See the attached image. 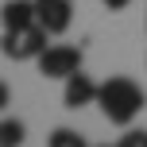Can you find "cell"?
<instances>
[{
    "mask_svg": "<svg viewBox=\"0 0 147 147\" xmlns=\"http://www.w3.org/2000/svg\"><path fill=\"white\" fill-rule=\"evenodd\" d=\"M132 4V0H105V8H109V12H120V8H128Z\"/></svg>",
    "mask_w": 147,
    "mask_h": 147,
    "instance_id": "cell-11",
    "label": "cell"
},
{
    "mask_svg": "<svg viewBox=\"0 0 147 147\" xmlns=\"http://www.w3.org/2000/svg\"><path fill=\"white\" fill-rule=\"evenodd\" d=\"M101 147H109V143H101ZM116 147H120V143H116Z\"/></svg>",
    "mask_w": 147,
    "mask_h": 147,
    "instance_id": "cell-12",
    "label": "cell"
},
{
    "mask_svg": "<svg viewBox=\"0 0 147 147\" xmlns=\"http://www.w3.org/2000/svg\"><path fill=\"white\" fill-rule=\"evenodd\" d=\"M27 140V128H23V120H0V147H23Z\"/></svg>",
    "mask_w": 147,
    "mask_h": 147,
    "instance_id": "cell-7",
    "label": "cell"
},
{
    "mask_svg": "<svg viewBox=\"0 0 147 147\" xmlns=\"http://www.w3.org/2000/svg\"><path fill=\"white\" fill-rule=\"evenodd\" d=\"M8 105H12V89H8V85H4V81H0V112H4V109H8Z\"/></svg>",
    "mask_w": 147,
    "mask_h": 147,
    "instance_id": "cell-10",
    "label": "cell"
},
{
    "mask_svg": "<svg viewBox=\"0 0 147 147\" xmlns=\"http://www.w3.org/2000/svg\"><path fill=\"white\" fill-rule=\"evenodd\" d=\"M0 51H4V58H12V62L39 58V54L47 51V31L39 27V23L12 27V31H4V39H0Z\"/></svg>",
    "mask_w": 147,
    "mask_h": 147,
    "instance_id": "cell-2",
    "label": "cell"
},
{
    "mask_svg": "<svg viewBox=\"0 0 147 147\" xmlns=\"http://www.w3.org/2000/svg\"><path fill=\"white\" fill-rule=\"evenodd\" d=\"M120 147H147V132L143 128H128V132L120 136Z\"/></svg>",
    "mask_w": 147,
    "mask_h": 147,
    "instance_id": "cell-9",
    "label": "cell"
},
{
    "mask_svg": "<svg viewBox=\"0 0 147 147\" xmlns=\"http://www.w3.org/2000/svg\"><path fill=\"white\" fill-rule=\"evenodd\" d=\"M97 81L89 78V74H70L66 78V89H62V105L66 109H85V105H97Z\"/></svg>",
    "mask_w": 147,
    "mask_h": 147,
    "instance_id": "cell-5",
    "label": "cell"
},
{
    "mask_svg": "<svg viewBox=\"0 0 147 147\" xmlns=\"http://www.w3.org/2000/svg\"><path fill=\"white\" fill-rule=\"evenodd\" d=\"M97 105H101V112H105L109 124L128 128V124L143 112L147 93L136 85L132 78H109V81H101V89H97Z\"/></svg>",
    "mask_w": 147,
    "mask_h": 147,
    "instance_id": "cell-1",
    "label": "cell"
},
{
    "mask_svg": "<svg viewBox=\"0 0 147 147\" xmlns=\"http://www.w3.org/2000/svg\"><path fill=\"white\" fill-rule=\"evenodd\" d=\"M70 20H74L70 0H35V23L47 35H62L70 27Z\"/></svg>",
    "mask_w": 147,
    "mask_h": 147,
    "instance_id": "cell-4",
    "label": "cell"
},
{
    "mask_svg": "<svg viewBox=\"0 0 147 147\" xmlns=\"http://www.w3.org/2000/svg\"><path fill=\"white\" fill-rule=\"evenodd\" d=\"M47 147H89V143H85V136H78L74 128H54Z\"/></svg>",
    "mask_w": 147,
    "mask_h": 147,
    "instance_id": "cell-8",
    "label": "cell"
},
{
    "mask_svg": "<svg viewBox=\"0 0 147 147\" xmlns=\"http://www.w3.org/2000/svg\"><path fill=\"white\" fill-rule=\"evenodd\" d=\"M35 62H39V74H43V78H62L66 81L70 74L81 70V47H66V43L47 47Z\"/></svg>",
    "mask_w": 147,
    "mask_h": 147,
    "instance_id": "cell-3",
    "label": "cell"
},
{
    "mask_svg": "<svg viewBox=\"0 0 147 147\" xmlns=\"http://www.w3.org/2000/svg\"><path fill=\"white\" fill-rule=\"evenodd\" d=\"M0 23H4V31L35 23V0H4V8H0Z\"/></svg>",
    "mask_w": 147,
    "mask_h": 147,
    "instance_id": "cell-6",
    "label": "cell"
}]
</instances>
